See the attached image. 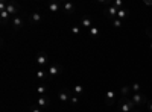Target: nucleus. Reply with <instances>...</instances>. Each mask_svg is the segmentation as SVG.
I'll list each match as a JSON object with an SVG mask.
<instances>
[{"label":"nucleus","instance_id":"f257e3e1","mask_svg":"<svg viewBox=\"0 0 152 112\" xmlns=\"http://www.w3.org/2000/svg\"><path fill=\"white\" fill-rule=\"evenodd\" d=\"M135 109V103L131 100L129 97H123L120 100V105H119V111L117 112H131Z\"/></svg>","mask_w":152,"mask_h":112},{"label":"nucleus","instance_id":"f03ea898","mask_svg":"<svg viewBox=\"0 0 152 112\" xmlns=\"http://www.w3.org/2000/svg\"><path fill=\"white\" fill-rule=\"evenodd\" d=\"M131 100L135 103V108H142L145 105H148V97L142 92H135L131 95Z\"/></svg>","mask_w":152,"mask_h":112},{"label":"nucleus","instance_id":"7ed1b4c3","mask_svg":"<svg viewBox=\"0 0 152 112\" xmlns=\"http://www.w3.org/2000/svg\"><path fill=\"white\" fill-rule=\"evenodd\" d=\"M117 12H119V9H117L116 6H113V5H107V8H105V11H104V15H105L107 18L114 20V18H117Z\"/></svg>","mask_w":152,"mask_h":112},{"label":"nucleus","instance_id":"20e7f679","mask_svg":"<svg viewBox=\"0 0 152 112\" xmlns=\"http://www.w3.org/2000/svg\"><path fill=\"white\" fill-rule=\"evenodd\" d=\"M47 73H49V76H50V77L59 76V74L62 73V67H61L59 64H52V65H49V68H47Z\"/></svg>","mask_w":152,"mask_h":112},{"label":"nucleus","instance_id":"39448f33","mask_svg":"<svg viewBox=\"0 0 152 112\" xmlns=\"http://www.w3.org/2000/svg\"><path fill=\"white\" fill-rule=\"evenodd\" d=\"M50 105V98L47 95H38L37 97V106L40 108V109H44Z\"/></svg>","mask_w":152,"mask_h":112},{"label":"nucleus","instance_id":"423d86ee","mask_svg":"<svg viewBox=\"0 0 152 112\" xmlns=\"http://www.w3.org/2000/svg\"><path fill=\"white\" fill-rule=\"evenodd\" d=\"M116 97H117V91L116 90L107 91V94H105V103H107V106H111L114 103V100H116Z\"/></svg>","mask_w":152,"mask_h":112},{"label":"nucleus","instance_id":"0eeeda50","mask_svg":"<svg viewBox=\"0 0 152 112\" xmlns=\"http://www.w3.org/2000/svg\"><path fill=\"white\" fill-rule=\"evenodd\" d=\"M6 12H8L9 15H12V17H17V14L20 12V8H18V5H17V3L9 2V3H8V6H6Z\"/></svg>","mask_w":152,"mask_h":112},{"label":"nucleus","instance_id":"6e6552de","mask_svg":"<svg viewBox=\"0 0 152 112\" xmlns=\"http://www.w3.org/2000/svg\"><path fill=\"white\" fill-rule=\"evenodd\" d=\"M72 94H73V92H70V91H67V90H62V91H59V94H58L59 102H62V103H70Z\"/></svg>","mask_w":152,"mask_h":112},{"label":"nucleus","instance_id":"1a4fd4ad","mask_svg":"<svg viewBox=\"0 0 152 112\" xmlns=\"http://www.w3.org/2000/svg\"><path fill=\"white\" fill-rule=\"evenodd\" d=\"M11 24H12V29H14V30H20V29L23 27V18H21L20 15L12 17V18H11Z\"/></svg>","mask_w":152,"mask_h":112},{"label":"nucleus","instance_id":"9d476101","mask_svg":"<svg viewBox=\"0 0 152 112\" xmlns=\"http://www.w3.org/2000/svg\"><path fill=\"white\" fill-rule=\"evenodd\" d=\"M47 61H49V58H47L46 53H40V55H37V58H35L37 65H40V67H46L47 65Z\"/></svg>","mask_w":152,"mask_h":112},{"label":"nucleus","instance_id":"9b49d317","mask_svg":"<svg viewBox=\"0 0 152 112\" xmlns=\"http://www.w3.org/2000/svg\"><path fill=\"white\" fill-rule=\"evenodd\" d=\"M29 21H31V24H40L43 21V17L40 12H32L29 15Z\"/></svg>","mask_w":152,"mask_h":112},{"label":"nucleus","instance_id":"f8f14e48","mask_svg":"<svg viewBox=\"0 0 152 112\" xmlns=\"http://www.w3.org/2000/svg\"><path fill=\"white\" fill-rule=\"evenodd\" d=\"M81 24H82V27H85V29H88V30L94 26L93 20H91L90 17H82V18H81Z\"/></svg>","mask_w":152,"mask_h":112},{"label":"nucleus","instance_id":"ddd939ff","mask_svg":"<svg viewBox=\"0 0 152 112\" xmlns=\"http://www.w3.org/2000/svg\"><path fill=\"white\" fill-rule=\"evenodd\" d=\"M35 77H37L38 80H47V79H50L47 70H38V71L35 73Z\"/></svg>","mask_w":152,"mask_h":112},{"label":"nucleus","instance_id":"4468645a","mask_svg":"<svg viewBox=\"0 0 152 112\" xmlns=\"http://www.w3.org/2000/svg\"><path fill=\"white\" fill-rule=\"evenodd\" d=\"M62 9H64L66 14H75V5H73V3H70V2L62 3Z\"/></svg>","mask_w":152,"mask_h":112},{"label":"nucleus","instance_id":"2eb2a0df","mask_svg":"<svg viewBox=\"0 0 152 112\" xmlns=\"http://www.w3.org/2000/svg\"><path fill=\"white\" fill-rule=\"evenodd\" d=\"M128 14H129V9H128V8H122V9H119V12H117V18H119V20H125L126 17H128Z\"/></svg>","mask_w":152,"mask_h":112},{"label":"nucleus","instance_id":"dca6fc26","mask_svg":"<svg viewBox=\"0 0 152 112\" xmlns=\"http://www.w3.org/2000/svg\"><path fill=\"white\" fill-rule=\"evenodd\" d=\"M61 6H62V5H61L59 2H50V3H49V11H50V12H58V11L61 9Z\"/></svg>","mask_w":152,"mask_h":112},{"label":"nucleus","instance_id":"f3484780","mask_svg":"<svg viewBox=\"0 0 152 112\" xmlns=\"http://www.w3.org/2000/svg\"><path fill=\"white\" fill-rule=\"evenodd\" d=\"M129 92H131V85H123V86H122V90H120L122 98H123V97H131Z\"/></svg>","mask_w":152,"mask_h":112},{"label":"nucleus","instance_id":"a211bd4d","mask_svg":"<svg viewBox=\"0 0 152 112\" xmlns=\"http://www.w3.org/2000/svg\"><path fill=\"white\" fill-rule=\"evenodd\" d=\"M46 92H47V85L41 83L37 86V95H46Z\"/></svg>","mask_w":152,"mask_h":112},{"label":"nucleus","instance_id":"6ab92c4d","mask_svg":"<svg viewBox=\"0 0 152 112\" xmlns=\"http://www.w3.org/2000/svg\"><path fill=\"white\" fill-rule=\"evenodd\" d=\"M88 33H90L91 38H99V35H100V29L97 26H93L90 30H88Z\"/></svg>","mask_w":152,"mask_h":112},{"label":"nucleus","instance_id":"aec40b11","mask_svg":"<svg viewBox=\"0 0 152 112\" xmlns=\"http://www.w3.org/2000/svg\"><path fill=\"white\" fill-rule=\"evenodd\" d=\"M73 94L78 95V97L82 95V94H84V86H82V85H75V86H73Z\"/></svg>","mask_w":152,"mask_h":112},{"label":"nucleus","instance_id":"412c9836","mask_svg":"<svg viewBox=\"0 0 152 112\" xmlns=\"http://www.w3.org/2000/svg\"><path fill=\"white\" fill-rule=\"evenodd\" d=\"M9 17H11V15L8 14L6 11H0V20H2L3 24H6V23L9 21Z\"/></svg>","mask_w":152,"mask_h":112},{"label":"nucleus","instance_id":"4be33fe9","mask_svg":"<svg viewBox=\"0 0 152 112\" xmlns=\"http://www.w3.org/2000/svg\"><path fill=\"white\" fill-rule=\"evenodd\" d=\"M140 90H142V86H140V83L138 82H134L132 85H131V91L135 94V92H140Z\"/></svg>","mask_w":152,"mask_h":112},{"label":"nucleus","instance_id":"5701e85b","mask_svg":"<svg viewBox=\"0 0 152 112\" xmlns=\"http://www.w3.org/2000/svg\"><path fill=\"white\" fill-rule=\"evenodd\" d=\"M122 26H123V24H122V20H119V18H114V20H113V27L120 29Z\"/></svg>","mask_w":152,"mask_h":112},{"label":"nucleus","instance_id":"b1692460","mask_svg":"<svg viewBox=\"0 0 152 112\" xmlns=\"http://www.w3.org/2000/svg\"><path fill=\"white\" fill-rule=\"evenodd\" d=\"M70 32H72L73 35H81V27H79V26H72V27H70Z\"/></svg>","mask_w":152,"mask_h":112},{"label":"nucleus","instance_id":"393cba45","mask_svg":"<svg viewBox=\"0 0 152 112\" xmlns=\"http://www.w3.org/2000/svg\"><path fill=\"white\" fill-rule=\"evenodd\" d=\"M113 6H116L117 9H122V8H123V2H122V0H114Z\"/></svg>","mask_w":152,"mask_h":112},{"label":"nucleus","instance_id":"a878e982","mask_svg":"<svg viewBox=\"0 0 152 112\" xmlns=\"http://www.w3.org/2000/svg\"><path fill=\"white\" fill-rule=\"evenodd\" d=\"M78 102H79V98H78V95H75V94H72V98H70V103H72V105H78Z\"/></svg>","mask_w":152,"mask_h":112},{"label":"nucleus","instance_id":"bb28decb","mask_svg":"<svg viewBox=\"0 0 152 112\" xmlns=\"http://www.w3.org/2000/svg\"><path fill=\"white\" fill-rule=\"evenodd\" d=\"M29 112H41V109L38 108V106H31V109H29Z\"/></svg>","mask_w":152,"mask_h":112},{"label":"nucleus","instance_id":"cd10ccee","mask_svg":"<svg viewBox=\"0 0 152 112\" xmlns=\"http://www.w3.org/2000/svg\"><path fill=\"white\" fill-rule=\"evenodd\" d=\"M148 109L149 112H152V100H148Z\"/></svg>","mask_w":152,"mask_h":112},{"label":"nucleus","instance_id":"c85d7f7f","mask_svg":"<svg viewBox=\"0 0 152 112\" xmlns=\"http://www.w3.org/2000/svg\"><path fill=\"white\" fill-rule=\"evenodd\" d=\"M146 32H148V35L152 38V27H148V30H146Z\"/></svg>","mask_w":152,"mask_h":112},{"label":"nucleus","instance_id":"c756f323","mask_svg":"<svg viewBox=\"0 0 152 112\" xmlns=\"http://www.w3.org/2000/svg\"><path fill=\"white\" fill-rule=\"evenodd\" d=\"M145 3H146V5H152V0H146Z\"/></svg>","mask_w":152,"mask_h":112},{"label":"nucleus","instance_id":"7c9ffc66","mask_svg":"<svg viewBox=\"0 0 152 112\" xmlns=\"http://www.w3.org/2000/svg\"><path fill=\"white\" fill-rule=\"evenodd\" d=\"M149 47H151V50H152V41H151V44H149Z\"/></svg>","mask_w":152,"mask_h":112},{"label":"nucleus","instance_id":"2f4dec72","mask_svg":"<svg viewBox=\"0 0 152 112\" xmlns=\"http://www.w3.org/2000/svg\"><path fill=\"white\" fill-rule=\"evenodd\" d=\"M131 112H140V111H137V109H134V111H131Z\"/></svg>","mask_w":152,"mask_h":112}]
</instances>
